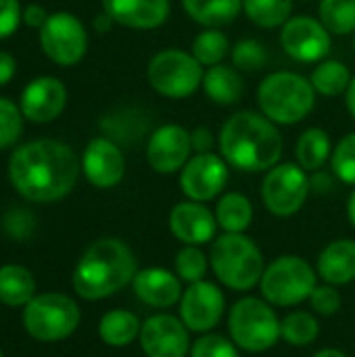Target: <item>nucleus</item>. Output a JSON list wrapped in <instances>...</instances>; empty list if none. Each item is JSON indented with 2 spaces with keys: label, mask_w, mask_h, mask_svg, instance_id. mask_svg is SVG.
Instances as JSON below:
<instances>
[{
  "label": "nucleus",
  "mask_w": 355,
  "mask_h": 357,
  "mask_svg": "<svg viewBox=\"0 0 355 357\" xmlns=\"http://www.w3.org/2000/svg\"><path fill=\"white\" fill-rule=\"evenodd\" d=\"M82 161L61 140L42 138L17 146L8 159V180L31 203H54L67 197L80 176Z\"/></svg>",
  "instance_id": "f257e3e1"
},
{
  "label": "nucleus",
  "mask_w": 355,
  "mask_h": 357,
  "mask_svg": "<svg viewBox=\"0 0 355 357\" xmlns=\"http://www.w3.org/2000/svg\"><path fill=\"white\" fill-rule=\"evenodd\" d=\"M282 136L274 121L264 113L239 111L226 119L220 132V151L224 161L247 174L268 172L282 157Z\"/></svg>",
  "instance_id": "f03ea898"
},
{
  "label": "nucleus",
  "mask_w": 355,
  "mask_h": 357,
  "mask_svg": "<svg viewBox=\"0 0 355 357\" xmlns=\"http://www.w3.org/2000/svg\"><path fill=\"white\" fill-rule=\"evenodd\" d=\"M138 272L134 251L119 238H98L80 257L71 282L75 293L88 301L107 299L128 284Z\"/></svg>",
  "instance_id": "7ed1b4c3"
},
{
  "label": "nucleus",
  "mask_w": 355,
  "mask_h": 357,
  "mask_svg": "<svg viewBox=\"0 0 355 357\" xmlns=\"http://www.w3.org/2000/svg\"><path fill=\"white\" fill-rule=\"evenodd\" d=\"M257 102L262 113L276 126H295L312 113L316 90L299 73L274 71L259 84Z\"/></svg>",
  "instance_id": "20e7f679"
},
{
  "label": "nucleus",
  "mask_w": 355,
  "mask_h": 357,
  "mask_svg": "<svg viewBox=\"0 0 355 357\" xmlns=\"http://www.w3.org/2000/svg\"><path fill=\"white\" fill-rule=\"evenodd\" d=\"M209 264L218 280L232 291H251L264 276V255L245 234L224 232L213 238Z\"/></svg>",
  "instance_id": "39448f33"
},
{
  "label": "nucleus",
  "mask_w": 355,
  "mask_h": 357,
  "mask_svg": "<svg viewBox=\"0 0 355 357\" xmlns=\"http://www.w3.org/2000/svg\"><path fill=\"white\" fill-rule=\"evenodd\" d=\"M228 333L236 347L262 354L272 349L280 337V320L266 299L243 297L228 314Z\"/></svg>",
  "instance_id": "423d86ee"
},
{
  "label": "nucleus",
  "mask_w": 355,
  "mask_h": 357,
  "mask_svg": "<svg viewBox=\"0 0 355 357\" xmlns=\"http://www.w3.org/2000/svg\"><path fill=\"white\" fill-rule=\"evenodd\" d=\"M316 270L297 255H282L274 259L259 280L262 295L270 305L293 307L310 299L318 287Z\"/></svg>",
  "instance_id": "0eeeda50"
},
{
  "label": "nucleus",
  "mask_w": 355,
  "mask_h": 357,
  "mask_svg": "<svg viewBox=\"0 0 355 357\" xmlns=\"http://www.w3.org/2000/svg\"><path fill=\"white\" fill-rule=\"evenodd\" d=\"M77 303L61 293L36 295L23 310V326L29 337L42 343H56L71 337L80 326Z\"/></svg>",
  "instance_id": "6e6552de"
},
{
  "label": "nucleus",
  "mask_w": 355,
  "mask_h": 357,
  "mask_svg": "<svg viewBox=\"0 0 355 357\" xmlns=\"http://www.w3.org/2000/svg\"><path fill=\"white\" fill-rule=\"evenodd\" d=\"M203 65L192 52L165 48L157 52L146 69L149 84L155 92L167 98H186L203 86Z\"/></svg>",
  "instance_id": "1a4fd4ad"
},
{
  "label": "nucleus",
  "mask_w": 355,
  "mask_h": 357,
  "mask_svg": "<svg viewBox=\"0 0 355 357\" xmlns=\"http://www.w3.org/2000/svg\"><path fill=\"white\" fill-rule=\"evenodd\" d=\"M310 190V178L301 165L278 163L262 182V201L272 215L291 218L305 205Z\"/></svg>",
  "instance_id": "9d476101"
},
{
  "label": "nucleus",
  "mask_w": 355,
  "mask_h": 357,
  "mask_svg": "<svg viewBox=\"0 0 355 357\" xmlns=\"http://www.w3.org/2000/svg\"><path fill=\"white\" fill-rule=\"evenodd\" d=\"M38 40L44 54L63 67L80 63L88 50V33L84 23L67 10L48 15L46 23L38 29Z\"/></svg>",
  "instance_id": "9b49d317"
},
{
  "label": "nucleus",
  "mask_w": 355,
  "mask_h": 357,
  "mask_svg": "<svg viewBox=\"0 0 355 357\" xmlns=\"http://www.w3.org/2000/svg\"><path fill=\"white\" fill-rule=\"evenodd\" d=\"M331 36L320 19L299 15L282 25L280 46L297 63H320L331 52Z\"/></svg>",
  "instance_id": "f8f14e48"
},
{
  "label": "nucleus",
  "mask_w": 355,
  "mask_h": 357,
  "mask_svg": "<svg viewBox=\"0 0 355 357\" xmlns=\"http://www.w3.org/2000/svg\"><path fill=\"white\" fill-rule=\"evenodd\" d=\"M228 182V163L216 153H197L180 169V190L190 201L216 199Z\"/></svg>",
  "instance_id": "ddd939ff"
},
{
  "label": "nucleus",
  "mask_w": 355,
  "mask_h": 357,
  "mask_svg": "<svg viewBox=\"0 0 355 357\" xmlns=\"http://www.w3.org/2000/svg\"><path fill=\"white\" fill-rule=\"evenodd\" d=\"M226 310L224 293L218 284L209 280L192 282L180 299V320L192 333L213 331Z\"/></svg>",
  "instance_id": "4468645a"
},
{
  "label": "nucleus",
  "mask_w": 355,
  "mask_h": 357,
  "mask_svg": "<svg viewBox=\"0 0 355 357\" xmlns=\"http://www.w3.org/2000/svg\"><path fill=\"white\" fill-rule=\"evenodd\" d=\"M188 328L180 318L155 314L140 328V347L146 357H186L190 354Z\"/></svg>",
  "instance_id": "2eb2a0df"
},
{
  "label": "nucleus",
  "mask_w": 355,
  "mask_h": 357,
  "mask_svg": "<svg viewBox=\"0 0 355 357\" xmlns=\"http://www.w3.org/2000/svg\"><path fill=\"white\" fill-rule=\"evenodd\" d=\"M67 105V88L54 75H40L31 79L19 96L21 113L27 121L50 123L54 121Z\"/></svg>",
  "instance_id": "dca6fc26"
},
{
  "label": "nucleus",
  "mask_w": 355,
  "mask_h": 357,
  "mask_svg": "<svg viewBox=\"0 0 355 357\" xmlns=\"http://www.w3.org/2000/svg\"><path fill=\"white\" fill-rule=\"evenodd\" d=\"M190 132L178 123L157 128L146 142V161L157 174H176L190 159Z\"/></svg>",
  "instance_id": "f3484780"
},
{
  "label": "nucleus",
  "mask_w": 355,
  "mask_h": 357,
  "mask_svg": "<svg viewBox=\"0 0 355 357\" xmlns=\"http://www.w3.org/2000/svg\"><path fill=\"white\" fill-rule=\"evenodd\" d=\"M82 172L96 188H113L123 180L126 159L111 138H92L82 155Z\"/></svg>",
  "instance_id": "a211bd4d"
},
{
  "label": "nucleus",
  "mask_w": 355,
  "mask_h": 357,
  "mask_svg": "<svg viewBox=\"0 0 355 357\" xmlns=\"http://www.w3.org/2000/svg\"><path fill=\"white\" fill-rule=\"evenodd\" d=\"M169 230L184 245H205L216 238L218 220L203 203L184 201L169 213Z\"/></svg>",
  "instance_id": "6ab92c4d"
},
{
  "label": "nucleus",
  "mask_w": 355,
  "mask_h": 357,
  "mask_svg": "<svg viewBox=\"0 0 355 357\" xmlns=\"http://www.w3.org/2000/svg\"><path fill=\"white\" fill-rule=\"evenodd\" d=\"M132 289L144 305H151L157 310H165V307L180 303L182 293H184L182 280L178 278V274H172L165 268L138 270L132 280Z\"/></svg>",
  "instance_id": "aec40b11"
},
{
  "label": "nucleus",
  "mask_w": 355,
  "mask_h": 357,
  "mask_svg": "<svg viewBox=\"0 0 355 357\" xmlns=\"http://www.w3.org/2000/svg\"><path fill=\"white\" fill-rule=\"evenodd\" d=\"M103 10L119 25L155 29L169 17V0H103Z\"/></svg>",
  "instance_id": "412c9836"
},
{
  "label": "nucleus",
  "mask_w": 355,
  "mask_h": 357,
  "mask_svg": "<svg viewBox=\"0 0 355 357\" xmlns=\"http://www.w3.org/2000/svg\"><path fill=\"white\" fill-rule=\"evenodd\" d=\"M316 270L320 278L333 287L349 284L355 280V241L339 238L324 247Z\"/></svg>",
  "instance_id": "4be33fe9"
},
{
  "label": "nucleus",
  "mask_w": 355,
  "mask_h": 357,
  "mask_svg": "<svg viewBox=\"0 0 355 357\" xmlns=\"http://www.w3.org/2000/svg\"><path fill=\"white\" fill-rule=\"evenodd\" d=\"M203 90L216 105H234L241 100L245 84L236 69L228 65H213L203 75Z\"/></svg>",
  "instance_id": "5701e85b"
},
{
  "label": "nucleus",
  "mask_w": 355,
  "mask_h": 357,
  "mask_svg": "<svg viewBox=\"0 0 355 357\" xmlns=\"http://www.w3.org/2000/svg\"><path fill=\"white\" fill-rule=\"evenodd\" d=\"M182 8L195 23L218 29L239 17L243 0H182Z\"/></svg>",
  "instance_id": "b1692460"
},
{
  "label": "nucleus",
  "mask_w": 355,
  "mask_h": 357,
  "mask_svg": "<svg viewBox=\"0 0 355 357\" xmlns=\"http://www.w3.org/2000/svg\"><path fill=\"white\" fill-rule=\"evenodd\" d=\"M140 320L128 310H111L98 322V337L109 347H128L140 337Z\"/></svg>",
  "instance_id": "393cba45"
},
{
  "label": "nucleus",
  "mask_w": 355,
  "mask_h": 357,
  "mask_svg": "<svg viewBox=\"0 0 355 357\" xmlns=\"http://www.w3.org/2000/svg\"><path fill=\"white\" fill-rule=\"evenodd\" d=\"M36 282L27 268L23 266H2L0 268V303L10 307H25L36 295Z\"/></svg>",
  "instance_id": "a878e982"
},
{
  "label": "nucleus",
  "mask_w": 355,
  "mask_h": 357,
  "mask_svg": "<svg viewBox=\"0 0 355 357\" xmlns=\"http://www.w3.org/2000/svg\"><path fill=\"white\" fill-rule=\"evenodd\" d=\"M216 220L224 232L243 234L253 222V205L241 192H226L216 205Z\"/></svg>",
  "instance_id": "bb28decb"
},
{
  "label": "nucleus",
  "mask_w": 355,
  "mask_h": 357,
  "mask_svg": "<svg viewBox=\"0 0 355 357\" xmlns=\"http://www.w3.org/2000/svg\"><path fill=\"white\" fill-rule=\"evenodd\" d=\"M333 155L331 138L322 128H310L305 130L295 146V157L297 165H301L305 172H318L328 157Z\"/></svg>",
  "instance_id": "cd10ccee"
},
{
  "label": "nucleus",
  "mask_w": 355,
  "mask_h": 357,
  "mask_svg": "<svg viewBox=\"0 0 355 357\" xmlns=\"http://www.w3.org/2000/svg\"><path fill=\"white\" fill-rule=\"evenodd\" d=\"M312 86L322 96H339L345 94L352 84V71L341 61H322L312 71Z\"/></svg>",
  "instance_id": "c85d7f7f"
},
{
  "label": "nucleus",
  "mask_w": 355,
  "mask_h": 357,
  "mask_svg": "<svg viewBox=\"0 0 355 357\" xmlns=\"http://www.w3.org/2000/svg\"><path fill=\"white\" fill-rule=\"evenodd\" d=\"M245 15L259 27H282L293 13V0H243Z\"/></svg>",
  "instance_id": "c756f323"
},
{
  "label": "nucleus",
  "mask_w": 355,
  "mask_h": 357,
  "mask_svg": "<svg viewBox=\"0 0 355 357\" xmlns=\"http://www.w3.org/2000/svg\"><path fill=\"white\" fill-rule=\"evenodd\" d=\"M280 337L293 347H308L320 337V324L310 312H291L280 320Z\"/></svg>",
  "instance_id": "7c9ffc66"
},
{
  "label": "nucleus",
  "mask_w": 355,
  "mask_h": 357,
  "mask_svg": "<svg viewBox=\"0 0 355 357\" xmlns=\"http://www.w3.org/2000/svg\"><path fill=\"white\" fill-rule=\"evenodd\" d=\"M318 15L322 25L335 36L355 31V0H320Z\"/></svg>",
  "instance_id": "2f4dec72"
},
{
  "label": "nucleus",
  "mask_w": 355,
  "mask_h": 357,
  "mask_svg": "<svg viewBox=\"0 0 355 357\" xmlns=\"http://www.w3.org/2000/svg\"><path fill=\"white\" fill-rule=\"evenodd\" d=\"M230 50L232 46L228 38L220 29H213V27H207L205 31H201L192 42V56L201 65H207V67L220 65Z\"/></svg>",
  "instance_id": "473e14b6"
},
{
  "label": "nucleus",
  "mask_w": 355,
  "mask_h": 357,
  "mask_svg": "<svg viewBox=\"0 0 355 357\" xmlns=\"http://www.w3.org/2000/svg\"><path fill=\"white\" fill-rule=\"evenodd\" d=\"M207 255L201 251L199 245H184L178 255H176V274L180 280L192 284L199 280H205V272H207Z\"/></svg>",
  "instance_id": "72a5a7b5"
},
{
  "label": "nucleus",
  "mask_w": 355,
  "mask_h": 357,
  "mask_svg": "<svg viewBox=\"0 0 355 357\" xmlns=\"http://www.w3.org/2000/svg\"><path fill=\"white\" fill-rule=\"evenodd\" d=\"M23 113L17 102L0 96V151L17 144L23 132Z\"/></svg>",
  "instance_id": "f704fd0d"
},
{
  "label": "nucleus",
  "mask_w": 355,
  "mask_h": 357,
  "mask_svg": "<svg viewBox=\"0 0 355 357\" xmlns=\"http://www.w3.org/2000/svg\"><path fill=\"white\" fill-rule=\"evenodd\" d=\"M232 54V63L236 65V69L243 71H257L268 63V50L259 40H241L232 46L230 50Z\"/></svg>",
  "instance_id": "c9c22d12"
},
{
  "label": "nucleus",
  "mask_w": 355,
  "mask_h": 357,
  "mask_svg": "<svg viewBox=\"0 0 355 357\" xmlns=\"http://www.w3.org/2000/svg\"><path fill=\"white\" fill-rule=\"evenodd\" d=\"M333 172L343 184H355V132L343 136L331 155Z\"/></svg>",
  "instance_id": "e433bc0d"
},
{
  "label": "nucleus",
  "mask_w": 355,
  "mask_h": 357,
  "mask_svg": "<svg viewBox=\"0 0 355 357\" xmlns=\"http://www.w3.org/2000/svg\"><path fill=\"white\" fill-rule=\"evenodd\" d=\"M190 357H239V351L232 339L207 333L192 343Z\"/></svg>",
  "instance_id": "4c0bfd02"
},
{
  "label": "nucleus",
  "mask_w": 355,
  "mask_h": 357,
  "mask_svg": "<svg viewBox=\"0 0 355 357\" xmlns=\"http://www.w3.org/2000/svg\"><path fill=\"white\" fill-rule=\"evenodd\" d=\"M310 305L320 316H333L341 310V295L333 284H320L310 295Z\"/></svg>",
  "instance_id": "58836bf2"
},
{
  "label": "nucleus",
  "mask_w": 355,
  "mask_h": 357,
  "mask_svg": "<svg viewBox=\"0 0 355 357\" xmlns=\"http://www.w3.org/2000/svg\"><path fill=\"white\" fill-rule=\"evenodd\" d=\"M2 226H4V230H6L8 236H13V238H25V236L31 234L36 222H33V215L29 211H23V209L17 207V209L8 211L4 215Z\"/></svg>",
  "instance_id": "ea45409f"
},
{
  "label": "nucleus",
  "mask_w": 355,
  "mask_h": 357,
  "mask_svg": "<svg viewBox=\"0 0 355 357\" xmlns=\"http://www.w3.org/2000/svg\"><path fill=\"white\" fill-rule=\"evenodd\" d=\"M23 21V8L19 0H0V40L13 36Z\"/></svg>",
  "instance_id": "a19ab883"
},
{
  "label": "nucleus",
  "mask_w": 355,
  "mask_h": 357,
  "mask_svg": "<svg viewBox=\"0 0 355 357\" xmlns=\"http://www.w3.org/2000/svg\"><path fill=\"white\" fill-rule=\"evenodd\" d=\"M190 146L195 153H211L213 149V134L209 128H197L190 132Z\"/></svg>",
  "instance_id": "79ce46f5"
},
{
  "label": "nucleus",
  "mask_w": 355,
  "mask_h": 357,
  "mask_svg": "<svg viewBox=\"0 0 355 357\" xmlns=\"http://www.w3.org/2000/svg\"><path fill=\"white\" fill-rule=\"evenodd\" d=\"M48 19V13L42 4H27L23 8V23L33 27V29H40Z\"/></svg>",
  "instance_id": "37998d69"
},
{
  "label": "nucleus",
  "mask_w": 355,
  "mask_h": 357,
  "mask_svg": "<svg viewBox=\"0 0 355 357\" xmlns=\"http://www.w3.org/2000/svg\"><path fill=\"white\" fill-rule=\"evenodd\" d=\"M15 71H17V61L10 52H4L0 50V86L8 84L13 77H15Z\"/></svg>",
  "instance_id": "c03bdc74"
},
{
  "label": "nucleus",
  "mask_w": 355,
  "mask_h": 357,
  "mask_svg": "<svg viewBox=\"0 0 355 357\" xmlns=\"http://www.w3.org/2000/svg\"><path fill=\"white\" fill-rule=\"evenodd\" d=\"M113 23H115V21H113L105 10H103L100 15H96V17H94V29H96L98 33H107V31L113 27Z\"/></svg>",
  "instance_id": "a18cd8bd"
},
{
  "label": "nucleus",
  "mask_w": 355,
  "mask_h": 357,
  "mask_svg": "<svg viewBox=\"0 0 355 357\" xmlns=\"http://www.w3.org/2000/svg\"><path fill=\"white\" fill-rule=\"evenodd\" d=\"M345 105H347V111L352 113V117L355 119V77H352V84L345 92Z\"/></svg>",
  "instance_id": "49530a36"
},
{
  "label": "nucleus",
  "mask_w": 355,
  "mask_h": 357,
  "mask_svg": "<svg viewBox=\"0 0 355 357\" xmlns=\"http://www.w3.org/2000/svg\"><path fill=\"white\" fill-rule=\"evenodd\" d=\"M347 218H349L352 226L355 228V188L354 192L349 195V199H347Z\"/></svg>",
  "instance_id": "de8ad7c7"
},
{
  "label": "nucleus",
  "mask_w": 355,
  "mask_h": 357,
  "mask_svg": "<svg viewBox=\"0 0 355 357\" xmlns=\"http://www.w3.org/2000/svg\"><path fill=\"white\" fill-rule=\"evenodd\" d=\"M314 357H349L347 354H343V351H339V349H322V351H318Z\"/></svg>",
  "instance_id": "09e8293b"
},
{
  "label": "nucleus",
  "mask_w": 355,
  "mask_h": 357,
  "mask_svg": "<svg viewBox=\"0 0 355 357\" xmlns=\"http://www.w3.org/2000/svg\"><path fill=\"white\" fill-rule=\"evenodd\" d=\"M354 48H355V36H354Z\"/></svg>",
  "instance_id": "8fccbe9b"
},
{
  "label": "nucleus",
  "mask_w": 355,
  "mask_h": 357,
  "mask_svg": "<svg viewBox=\"0 0 355 357\" xmlns=\"http://www.w3.org/2000/svg\"><path fill=\"white\" fill-rule=\"evenodd\" d=\"M0 357H4V356H2V351H0Z\"/></svg>",
  "instance_id": "3c124183"
}]
</instances>
